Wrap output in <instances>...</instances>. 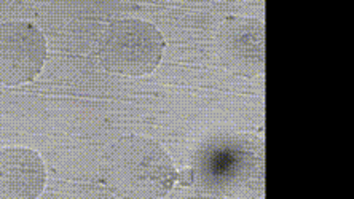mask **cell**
Returning a JSON list of instances; mask_svg holds the SVG:
<instances>
[{
    "mask_svg": "<svg viewBox=\"0 0 354 199\" xmlns=\"http://www.w3.org/2000/svg\"><path fill=\"white\" fill-rule=\"evenodd\" d=\"M45 183V163L37 151L24 146L0 150V199H37Z\"/></svg>",
    "mask_w": 354,
    "mask_h": 199,
    "instance_id": "cell-5",
    "label": "cell"
},
{
    "mask_svg": "<svg viewBox=\"0 0 354 199\" xmlns=\"http://www.w3.org/2000/svg\"><path fill=\"white\" fill-rule=\"evenodd\" d=\"M165 46L163 35L149 21L117 19L104 30L99 41V57L107 72L142 77L157 69Z\"/></svg>",
    "mask_w": 354,
    "mask_h": 199,
    "instance_id": "cell-2",
    "label": "cell"
},
{
    "mask_svg": "<svg viewBox=\"0 0 354 199\" xmlns=\"http://www.w3.org/2000/svg\"><path fill=\"white\" fill-rule=\"evenodd\" d=\"M46 39L29 21L0 24V83L18 86L32 82L44 69Z\"/></svg>",
    "mask_w": 354,
    "mask_h": 199,
    "instance_id": "cell-3",
    "label": "cell"
},
{
    "mask_svg": "<svg viewBox=\"0 0 354 199\" xmlns=\"http://www.w3.org/2000/svg\"><path fill=\"white\" fill-rule=\"evenodd\" d=\"M104 180L123 199H160L173 190L177 171L163 145L145 135H124L107 151Z\"/></svg>",
    "mask_w": 354,
    "mask_h": 199,
    "instance_id": "cell-1",
    "label": "cell"
},
{
    "mask_svg": "<svg viewBox=\"0 0 354 199\" xmlns=\"http://www.w3.org/2000/svg\"><path fill=\"white\" fill-rule=\"evenodd\" d=\"M217 55L227 70L239 77H257L265 70V26L246 17L223 21L216 35Z\"/></svg>",
    "mask_w": 354,
    "mask_h": 199,
    "instance_id": "cell-4",
    "label": "cell"
}]
</instances>
